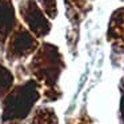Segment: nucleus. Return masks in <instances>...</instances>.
<instances>
[{
  "mask_svg": "<svg viewBox=\"0 0 124 124\" xmlns=\"http://www.w3.org/2000/svg\"><path fill=\"white\" fill-rule=\"evenodd\" d=\"M33 124H56V119L51 111L40 109L38 111L35 119H33Z\"/></svg>",
  "mask_w": 124,
  "mask_h": 124,
  "instance_id": "7",
  "label": "nucleus"
},
{
  "mask_svg": "<svg viewBox=\"0 0 124 124\" xmlns=\"http://www.w3.org/2000/svg\"><path fill=\"white\" fill-rule=\"evenodd\" d=\"M39 97L38 89L35 83L24 84L23 87H19L14 93L11 95L6 104L4 109V117L6 119H19L24 117L28 113L31 105L33 104L36 99Z\"/></svg>",
  "mask_w": 124,
  "mask_h": 124,
  "instance_id": "1",
  "label": "nucleus"
},
{
  "mask_svg": "<svg viewBox=\"0 0 124 124\" xmlns=\"http://www.w3.org/2000/svg\"><path fill=\"white\" fill-rule=\"evenodd\" d=\"M15 22L14 8L9 0H0V35L6 36Z\"/></svg>",
  "mask_w": 124,
  "mask_h": 124,
  "instance_id": "5",
  "label": "nucleus"
},
{
  "mask_svg": "<svg viewBox=\"0 0 124 124\" xmlns=\"http://www.w3.org/2000/svg\"><path fill=\"white\" fill-rule=\"evenodd\" d=\"M20 12L36 36H44L49 31V23L43 16V12L39 9L33 0H27L20 7Z\"/></svg>",
  "mask_w": 124,
  "mask_h": 124,
  "instance_id": "3",
  "label": "nucleus"
},
{
  "mask_svg": "<svg viewBox=\"0 0 124 124\" xmlns=\"http://www.w3.org/2000/svg\"><path fill=\"white\" fill-rule=\"evenodd\" d=\"M11 84H12V75L4 67L0 65V95L6 93Z\"/></svg>",
  "mask_w": 124,
  "mask_h": 124,
  "instance_id": "8",
  "label": "nucleus"
},
{
  "mask_svg": "<svg viewBox=\"0 0 124 124\" xmlns=\"http://www.w3.org/2000/svg\"><path fill=\"white\" fill-rule=\"evenodd\" d=\"M60 57L56 48L52 46H44L36 55L31 68L40 80L47 83H55L60 72Z\"/></svg>",
  "mask_w": 124,
  "mask_h": 124,
  "instance_id": "2",
  "label": "nucleus"
},
{
  "mask_svg": "<svg viewBox=\"0 0 124 124\" xmlns=\"http://www.w3.org/2000/svg\"><path fill=\"white\" fill-rule=\"evenodd\" d=\"M44 7V11L49 15L51 17H54L56 15V8H55V0H41Z\"/></svg>",
  "mask_w": 124,
  "mask_h": 124,
  "instance_id": "9",
  "label": "nucleus"
},
{
  "mask_svg": "<svg viewBox=\"0 0 124 124\" xmlns=\"http://www.w3.org/2000/svg\"><path fill=\"white\" fill-rule=\"evenodd\" d=\"M36 47V40L27 32L25 30L20 28L12 36L9 43V51L14 56H25Z\"/></svg>",
  "mask_w": 124,
  "mask_h": 124,
  "instance_id": "4",
  "label": "nucleus"
},
{
  "mask_svg": "<svg viewBox=\"0 0 124 124\" xmlns=\"http://www.w3.org/2000/svg\"><path fill=\"white\" fill-rule=\"evenodd\" d=\"M109 33L112 38H121L120 41L124 43V9L116 12L113 16L112 24H111Z\"/></svg>",
  "mask_w": 124,
  "mask_h": 124,
  "instance_id": "6",
  "label": "nucleus"
}]
</instances>
